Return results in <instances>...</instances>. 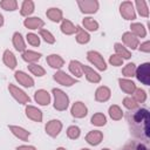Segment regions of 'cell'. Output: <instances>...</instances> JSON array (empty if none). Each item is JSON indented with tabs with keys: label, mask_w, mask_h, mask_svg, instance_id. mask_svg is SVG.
Masks as SVG:
<instances>
[{
	"label": "cell",
	"mask_w": 150,
	"mask_h": 150,
	"mask_svg": "<svg viewBox=\"0 0 150 150\" xmlns=\"http://www.w3.org/2000/svg\"><path fill=\"white\" fill-rule=\"evenodd\" d=\"M0 6L5 11H15L18 8V2L15 0H2L0 2Z\"/></svg>",
	"instance_id": "38"
},
{
	"label": "cell",
	"mask_w": 150,
	"mask_h": 150,
	"mask_svg": "<svg viewBox=\"0 0 150 150\" xmlns=\"http://www.w3.org/2000/svg\"><path fill=\"white\" fill-rule=\"evenodd\" d=\"M2 60H4V63H5L8 68H11V69H14V68H15V66H16V59H15L14 54H13L11 50H8V49L5 50Z\"/></svg>",
	"instance_id": "27"
},
{
	"label": "cell",
	"mask_w": 150,
	"mask_h": 150,
	"mask_svg": "<svg viewBox=\"0 0 150 150\" xmlns=\"http://www.w3.org/2000/svg\"><path fill=\"white\" fill-rule=\"evenodd\" d=\"M87 59H88V61H89L91 64H94L98 70H105V69H107L105 61H104L103 56H102L100 53H97V52H95V50H90V52L87 53Z\"/></svg>",
	"instance_id": "4"
},
{
	"label": "cell",
	"mask_w": 150,
	"mask_h": 150,
	"mask_svg": "<svg viewBox=\"0 0 150 150\" xmlns=\"http://www.w3.org/2000/svg\"><path fill=\"white\" fill-rule=\"evenodd\" d=\"M46 61H47V63L52 68H56V69L63 67V64H64L63 59L60 55H57V54H50V55H48L47 59H46Z\"/></svg>",
	"instance_id": "20"
},
{
	"label": "cell",
	"mask_w": 150,
	"mask_h": 150,
	"mask_svg": "<svg viewBox=\"0 0 150 150\" xmlns=\"http://www.w3.org/2000/svg\"><path fill=\"white\" fill-rule=\"evenodd\" d=\"M80 134H81V130L79 127L76 125H70L68 129H67V136L70 138V139H76L80 137Z\"/></svg>",
	"instance_id": "40"
},
{
	"label": "cell",
	"mask_w": 150,
	"mask_h": 150,
	"mask_svg": "<svg viewBox=\"0 0 150 150\" xmlns=\"http://www.w3.org/2000/svg\"><path fill=\"white\" fill-rule=\"evenodd\" d=\"M120 13L125 20H134L136 19V13L134 9V5L131 1H124L120 6Z\"/></svg>",
	"instance_id": "8"
},
{
	"label": "cell",
	"mask_w": 150,
	"mask_h": 150,
	"mask_svg": "<svg viewBox=\"0 0 150 150\" xmlns=\"http://www.w3.org/2000/svg\"><path fill=\"white\" fill-rule=\"evenodd\" d=\"M130 28H131V34H134L137 39L138 38H145L146 35V30L144 28V26L142 23H138V22H134L130 25Z\"/></svg>",
	"instance_id": "23"
},
{
	"label": "cell",
	"mask_w": 150,
	"mask_h": 150,
	"mask_svg": "<svg viewBox=\"0 0 150 150\" xmlns=\"http://www.w3.org/2000/svg\"><path fill=\"white\" fill-rule=\"evenodd\" d=\"M13 46L15 47V49L18 52H25L26 50V45H25V41L22 39V35L19 33V32H15L13 34Z\"/></svg>",
	"instance_id": "24"
},
{
	"label": "cell",
	"mask_w": 150,
	"mask_h": 150,
	"mask_svg": "<svg viewBox=\"0 0 150 150\" xmlns=\"http://www.w3.org/2000/svg\"><path fill=\"white\" fill-rule=\"evenodd\" d=\"M8 128L12 131V134L15 137H18L19 139H21V141H27L29 135H30L29 131H27L26 129H23L21 127H18V125H8Z\"/></svg>",
	"instance_id": "17"
},
{
	"label": "cell",
	"mask_w": 150,
	"mask_h": 150,
	"mask_svg": "<svg viewBox=\"0 0 150 150\" xmlns=\"http://www.w3.org/2000/svg\"><path fill=\"white\" fill-rule=\"evenodd\" d=\"M103 139V134L100 130H93L89 131L86 136V141L87 143H89L90 145H98Z\"/></svg>",
	"instance_id": "15"
},
{
	"label": "cell",
	"mask_w": 150,
	"mask_h": 150,
	"mask_svg": "<svg viewBox=\"0 0 150 150\" xmlns=\"http://www.w3.org/2000/svg\"><path fill=\"white\" fill-rule=\"evenodd\" d=\"M46 15L49 20H52L53 22H60L62 21V11L55 7H52L49 9H47Z\"/></svg>",
	"instance_id": "22"
},
{
	"label": "cell",
	"mask_w": 150,
	"mask_h": 150,
	"mask_svg": "<svg viewBox=\"0 0 150 150\" xmlns=\"http://www.w3.org/2000/svg\"><path fill=\"white\" fill-rule=\"evenodd\" d=\"M102 150H109V149H107V148H105V149H102Z\"/></svg>",
	"instance_id": "51"
},
{
	"label": "cell",
	"mask_w": 150,
	"mask_h": 150,
	"mask_svg": "<svg viewBox=\"0 0 150 150\" xmlns=\"http://www.w3.org/2000/svg\"><path fill=\"white\" fill-rule=\"evenodd\" d=\"M28 69H29V71H30L33 75L39 76V77H41V76H43V75L46 74V70H45L41 66L35 64V63H30V64L28 66Z\"/></svg>",
	"instance_id": "36"
},
{
	"label": "cell",
	"mask_w": 150,
	"mask_h": 150,
	"mask_svg": "<svg viewBox=\"0 0 150 150\" xmlns=\"http://www.w3.org/2000/svg\"><path fill=\"white\" fill-rule=\"evenodd\" d=\"M118 83H120L121 89L125 94H134V91L136 90V84L129 79H120Z\"/></svg>",
	"instance_id": "21"
},
{
	"label": "cell",
	"mask_w": 150,
	"mask_h": 150,
	"mask_svg": "<svg viewBox=\"0 0 150 150\" xmlns=\"http://www.w3.org/2000/svg\"><path fill=\"white\" fill-rule=\"evenodd\" d=\"M130 132L134 137L139 138L142 141L149 139V122L150 114L145 108H136L134 110H129L125 115Z\"/></svg>",
	"instance_id": "1"
},
{
	"label": "cell",
	"mask_w": 150,
	"mask_h": 150,
	"mask_svg": "<svg viewBox=\"0 0 150 150\" xmlns=\"http://www.w3.org/2000/svg\"><path fill=\"white\" fill-rule=\"evenodd\" d=\"M109 115H110V117H111L112 120L118 121V120L122 118L123 111H122V109H121L118 105L112 104V105H110V108H109Z\"/></svg>",
	"instance_id": "34"
},
{
	"label": "cell",
	"mask_w": 150,
	"mask_h": 150,
	"mask_svg": "<svg viewBox=\"0 0 150 150\" xmlns=\"http://www.w3.org/2000/svg\"><path fill=\"white\" fill-rule=\"evenodd\" d=\"M123 105H124L128 110H134V109L138 108V103H137L132 97H130V96L124 97V100H123Z\"/></svg>",
	"instance_id": "42"
},
{
	"label": "cell",
	"mask_w": 150,
	"mask_h": 150,
	"mask_svg": "<svg viewBox=\"0 0 150 150\" xmlns=\"http://www.w3.org/2000/svg\"><path fill=\"white\" fill-rule=\"evenodd\" d=\"M40 36H41L47 43H54V42H55L54 35H53L49 30H47V29H40Z\"/></svg>",
	"instance_id": "43"
},
{
	"label": "cell",
	"mask_w": 150,
	"mask_h": 150,
	"mask_svg": "<svg viewBox=\"0 0 150 150\" xmlns=\"http://www.w3.org/2000/svg\"><path fill=\"white\" fill-rule=\"evenodd\" d=\"M121 150H148V148L143 144V143H138V142H131L129 144H127L123 149Z\"/></svg>",
	"instance_id": "41"
},
{
	"label": "cell",
	"mask_w": 150,
	"mask_h": 150,
	"mask_svg": "<svg viewBox=\"0 0 150 150\" xmlns=\"http://www.w3.org/2000/svg\"><path fill=\"white\" fill-rule=\"evenodd\" d=\"M16 150H38V149L33 145H20L16 148Z\"/></svg>",
	"instance_id": "47"
},
{
	"label": "cell",
	"mask_w": 150,
	"mask_h": 150,
	"mask_svg": "<svg viewBox=\"0 0 150 150\" xmlns=\"http://www.w3.org/2000/svg\"><path fill=\"white\" fill-rule=\"evenodd\" d=\"M34 98L35 101L40 104V105H48L50 103V95L47 90L45 89H40V90H36L35 94H34Z\"/></svg>",
	"instance_id": "14"
},
{
	"label": "cell",
	"mask_w": 150,
	"mask_h": 150,
	"mask_svg": "<svg viewBox=\"0 0 150 150\" xmlns=\"http://www.w3.org/2000/svg\"><path fill=\"white\" fill-rule=\"evenodd\" d=\"M23 25L26 28L28 29H42V27L45 26L43 20H41L38 16H33V18H27L23 21Z\"/></svg>",
	"instance_id": "12"
},
{
	"label": "cell",
	"mask_w": 150,
	"mask_h": 150,
	"mask_svg": "<svg viewBox=\"0 0 150 150\" xmlns=\"http://www.w3.org/2000/svg\"><path fill=\"white\" fill-rule=\"evenodd\" d=\"M54 80H55L59 84L66 86V87H70V86H73V84H75V83L77 82V79L69 76L68 74H66V73L62 71V70H59V71H56V73L54 74Z\"/></svg>",
	"instance_id": "7"
},
{
	"label": "cell",
	"mask_w": 150,
	"mask_h": 150,
	"mask_svg": "<svg viewBox=\"0 0 150 150\" xmlns=\"http://www.w3.org/2000/svg\"><path fill=\"white\" fill-rule=\"evenodd\" d=\"M114 48H115L116 55H118L121 59H123V60H124V59H127V60H128V59H130V57H131V53H130V52H129L124 46H122L121 43H118V42H117V43H115V47H114Z\"/></svg>",
	"instance_id": "31"
},
{
	"label": "cell",
	"mask_w": 150,
	"mask_h": 150,
	"mask_svg": "<svg viewBox=\"0 0 150 150\" xmlns=\"http://www.w3.org/2000/svg\"><path fill=\"white\" fill-rule=\"evenodd\" d=\"M26 115L28 118H30L34 122H41L42 121V112L38 108L33 105H27L26 107Z\"/></svg>",
	"instance_id": "19"
},
{
	"label": "cell",
	"mask_w": 150,
	"mask_h": 150,
	"mask_svg": "<svg viewBox=\"0 0 150 150\" xmlns=\"http://www.w3.org/2000/svg\"><path fill=\"white\" fill-rule=\"evenodd\" d=\"M76 41L79 42V43H82V45H84V43H87V42H89V40H90V35L88 34V32H86L81 26H76Z\"/></svg>",
	"instance_id": "25"
},
{
	"label": "cell",
	"mask_w": 150,
	"mask_h": 150,
	"mask_svg": "<svg viewBox=\"0 0 150 150\" xmlns=\"http://www.w3.org/2000/svg\"><path fill=\"white\" fill-rule=\"evenodd\" d=\"M77 5L82 13L93 14L96 13L98 9V2L96 0H79Z\"/></svg>",
	"instance_id": "6"
},
{
	"label": "cell",
	"mask_w": 150,
	"mask_h": 150,
	"mask_svg": "<svg viewBox=\"0 0 150 150\" xmlns=\"http://www.w3.org/2000/svg\"><path fill=\"white\" fill-rule=\"evenodd\" d=\"M81 150H90V149H87V148H83V149H81Z\"/></svg>",
	"instance_id": "50"
},
{
	"label": "cell",
	"mask_w": 150,
	"mask_h": 150,
	"mask_svg": "<svg viewBox=\"0 0 150 150\" xmlns=\"http://www.w3.org/2000/svg\"><path fill=\"white\" fill-rule=\"evenodd\" d=\"M82 23H83L84 28H87V29L90 30V32H95V30L98 29V23H97V21H95V20H94L93 18H90V16L84 18L83 21H82Z\"/></svg>",
	"instance_id": "33"
},
{
	"label": "cell",
	"mask_w": 150,
	"mask_h": 150,
	"mask_svg": "<svg viewBox=\"0 0 150 150\" xmlns=\"http://www.w3.org/2000/svg\"><path fill=\"white\" fill-rule=\"evenodd\" d=\"M91 123L96 127H103L107 123V118L102 112H96L91 117Z\"/></svg>",
	"instance_id": "35"
},
{
	"label": "cell",
	"mask_w": 150,
	"mask_h": 150,
	"mask_svg": "<svg viewBox=\"0 0 150 150\" xmlns=\"http://www.w3.org/2000/svg\"><path fill=\"white\" fill-rule=\"evenodd\" d=\"M40 57H41V54L33 52V50H25L22 53V59L28 63H34V62L39 61Z\"/></svg>",
	"instance_id": "29"
},
{
	"label": "cell",
	"mask_w": 150,
	"mask_h": 150,
	"mask_svg": "<svg viewBox=\"0 0 150 150\" xmlns=\"http://www.w3.org/2000/svg\"><path fill=\"white\" fill-rule=\"evenodd\" d=\"M14 76H15V80H16L21 86H23V87H26V88H30V87L34 86V80H33L28 74H26L25 71L18 70V71H15Z\"/></svg>",
	"instance_id": "10"
},
{
	"label": "cell",
	"mask_w": 150,
	"mask_h": 150,
	"mask_svg": "<svg viewBox=\"0 0 150 150\" xmlns=\"http://www.w3.org/2000/svg\"><path fill=\"white\" fill-rule=\"evenodd\" d=\"M70 112L74 117L76 118H82L84 117L87 114H88V109L86 107V104L83 102H75L73 105H71V109H70Z\"/></svg>",
	"instance_id": "11"
},
{
	"label": "cell",
	"mask_w": 150,
	"mask_h": 150,
	"mask_svg": "<svg viewBox=\"0 0 150 150\" xmlns=\"http://www.w3.org/2000/svg\"><path fill=\"white\" fill-rule=\"evenodd\" d=\"M135 71H136V66L135 63H128L127 66H124V68L122 69V74L125 77H132L135 76Z\"/></svg>",
	"instance_id": "37"
},
{
	"label": "cell",
	"mask_w": 150,
	"mask_h": 150,
	"mask_svg": "<svg viewBox=\"0 0 150 150\" xmlns=\"http://www.w3.org/2000/svg\"><path fill=\"white\" fill-rule=\"evenodd\" d=\"M26 38H27L28 43L32 45L33 47H38V46L40 45V38H39L36 34H34V33H28Z\"/></svg>",
	"instance_id": "44"
},
{
	"label": "cell",
	"mask_w": 150,
	"mask_h": 150,
	"mask_svg": "<svg viewBox=\"0 0 150 150\" xmlns=\"http://www.w3.org/2000/svg\"><path fill=\"white\" fill-rule=\"evenodd\" d=\"M56 150H67V149H64V148H57Z\"/></svg>",
	"instance_id": "49"
},
{
	"label": "cell",
	"mask_w": 150,
	"mask_h": 150,
	"mask_svg": "<svg viewBox=\"0 0 150 150\" xmlns=\"http://www.w3.org/2000/svg\"><path fill=\"white\" fill-rule=\"evenodd\" d=\"M2 25H4V16L0 14V27H1Z\"/></svg>",
	"instance_id": "48"
},
{
	"label": "cell",
	"mask_w": 150,
	"mask_h": 150,
	"mask_svg": "<svg viewBox=\"0 0 150 150\" xmlns=\"http://www.w3.org/2000/svg\"><path fill=\"white\" fill-rule=\"evenodd\" d=\"M109 63L112 64V66H115V67H118V66H122L123 59H121L118 55L114 54V55H111V56L109 57Z\"/></svg>",
	"instance_id": "45"
},
{
	"label": "cell",
	"mask_w": 150,
	"mask_h": 150,
	"mask_svg": "<svg viewBox=\"0 0 150 150\" xmlns=\"http://www.w3.org/2000/svg\"><path fill=\"white\" fill-rule=\"evenodd\" d=\"M139 50H141V52H144V53H149V52H150V42H149V41H145V42L141 43Z\"/></svg>",
	"instance_id": "46"
},
{
	"label": "cell",
	"mask_w": 150,
	"mask_h": 150,
	"mask_svg": "<svg viewBox=\"0 0 150 150\" xmlns=\"http://www.w3.org/2000/svg\"><path fill=\"white\" fill-rule=\"evenodd\" d=\"M82 71H83V74L86 75V77H87V80H88L89 82L98 83V82L101 81V76H100L94 69H91L90 67L82 64Z\"/></svg>",
	"instance_id": "18"
},
{
	"label": "cell",
	"mask_w": 150,
	"mask_h": 150,
	"mask_svg": "<svg viewBox=\"0 0 150 150\" xmlns=\"http://www.w3.org/2000/svg\"><path fill=\"white\" fill-rule=\"evenodd\" d=\"M110 89L105 86H101L96 89V93H95V100L97 102H105L110 98Z\"/></svg>",
	"instance_id": "16"
},
{
	"label": "cell",
	"mask_w": 150,
	"mask_h": 150,
	"mask_svg": "<svg viewBox=\"0 0 150 150\" xmlns=\"http://www.w3.org/2000/svg\"><path fill=\"white\" fill-rule=\"evenodd\" d=\"M122 41H123V43H124L127 47H129L130 49H136V48L138 47V43H139L138 39H137L134 34H131L130 32H125V33L122 35Z\"/></svg>",
	"instance_id": "13"
},
{
	"label": "cell",
	"mask_w": 150,
	"mask_h": 150,
	"mask_svg": "<svg viewBox=\"0 0 150 150\" xmlns=\"http://www.w3.org/2000/svg\"><path fill=\"white\" fill-rule=\"evenodd\" d=\"M8 90H9V93H11V95H12L19 103H21V104L29 103V101H30L29 96H28L23 90H21L20 88H18V87H15L14 84L9 83V86H8Z\"/></svg>",
	"instance_id": "5"
},
{
	"label": "cell",
	"mask_w": 150,
	"mask_h": 150,
	"mask_svg": "<svg viewBox=\"0 0 150 150\" xmlns=\"http://www.w3.org/2000/svg\"><path fill=\"white\" fill-rule=\"evenodd\" d=\"M135 76L137 77V80L141 83H143L145 86H149L150 84V63L144 62V63L139 64L136 68Z\"/></svg>",
	"instance_id": "3"
},
{
	"label": "cell",
	"mask_w": 150,
	"mask_h": 150,
	"mask_svg": "<svg viewBox=\"0 0 150 150\" xmlns=\"http://www.w3.org/2000/svg\"><path fill=\"white\" fill-rule=\"evenodd\" d=\"M46 132L47 135H49L50 137H56L60 131L62 130V123L59 120H50L47 124H46Z\"/></svg>",
	"instance_id": "9"
},
{
	"label": "cell",
	"mask_w": 150,
	"mask_h": 150,
	"mask_svg": "<svg viewBox=\"0 0 150 150\" xmlns=\"http://www.w3.org/2000/svg\"><path fill=\"white\" fill-rule=\"evenodd\" d=\"M69 70L70 73L75 76V77H81L83 75V71H82V63L76 61V60H71L69 62Z\"/></svg>",
	"instance_id": "26"
},
{
	"label": "cell",
	"mask_w": 150,
	"mask_h": 150,
	"mask_svg": "<svg viewBox=\"0 0 150 150\" xmlns=\"http://www.w3.org/2000/svg\"><path fill=\"white\" fill-rule=\"evenodd\" d=\"M61 32L66 35H71L76 32V27L71 23V21H69L67 19H63L62 22H61Z\"/></svg>",
	"instance_id": "28"
},
{
	"label": "cell",
	"mask_w": 150,
	"mask_h": 150,
	"mask_svg": "<svg viewBox=\"0 0 150 150\" xmlns=\"http://www.w3.org/2000/svg\"><path fill=\"white\" fill-rule=\"evenodd\" d=\"M135 5H136V8H137L138 14L141 16H144V18L149 16V8H148V5L144 0H137L135 2Z\"/></svg>",
	"instance_id": "32"
},
{
	"label": "cell",
	"mask_w": 150,
	"mask_h": 150,
	"mask_svg": "<svg viewBox=\"0 0 150 150\" xmlns=\"http://www.w3.org/2000/svg\"><path fill=\"white\" fill-rule=\"evenodd\" d=\"M34 12V2L32 0H25L22 2V6H21V15L22 16H28L30 15L32 13Z\"/></svg>",
	"instance_id": "30"
},
{
	"label": "cell",
	"mask_w": 150,
	"mask_h": 150,
	"mask_svg": "<svg viewBox=\"0 0 150 150\" xmlns=\"http://www.w3.org/2000/svg\"><path fill=\"white\" fill-rule=\"evenodd\" d=\"M52 93L54 95V108L59 111L66 110L69 104V98H68L67 94L59 88H54L52 90Z\"/></svg>",
	"instance_id": "2"
},
{
	"label": "cell",
	"mask_w": 150,
	"mask_h": 150,
	"mask_svg": "<svg viewBox=\"0 0 150 150\" xmlns=\"http://www.w3.org/2000/svg\"><path fill=\"white\" fill-rule=\"evenodd\" d=\"M137 103H143V102H145V100H146V93L143 90V89H141V88H136V90L134 91V97H132Z\"/></svg>",
	"instance_id": "39"
}]
</instances>
